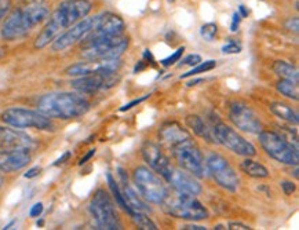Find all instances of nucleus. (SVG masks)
Instances as JSON below:
<instances>
[{
    "instance_id": "nucleus-1",
    "label": "nucleus",
    "mask_w": 299,
    "mask_h": 230,
    "mask_svg": "<svg viewBox=\"0 0 299 230\" xmlns=\"http://www.w3.org/2000/svg\"><path fill=\"white\" fill-rule=\"evenodd\" d=\"M93 4L90 0H65L51 14L49 22L35 40V47L44 48L53 43L61 33L90 14Z\"/></svg>"
},
{
    "instance_id": "nucleus-2",
    "label": "nucleus",
    "mask_w": 299,
    "mask_h": 230,
    "mask_svg": "<svg viewBox=\"0 0 299 230\" xmlns=\"http://www.w3.org/2000/svg\"><path fill=\"white\" fill-rule=\"evenodd\" d=\"M37 109L47 117L68 120L87 113L90 102L76 93H50L39 99Z\"/></svg>"
},
{
    "instance_id": "nucleus-3",
    "label": "nucleus",
    "mask_w": 299,
    "mask_h": 230,
    "mask_svg": "<svg viewBox=\"0 0 299 230\" xmlns=\"http://www.w3.org/2000/svg\"><path fill=\"white\" fill-rule=\"evenodd\" d=\"M49 7L39 1L18 8L4 21L0 31V36L4 40H16L24 38L31 31H33V28L41 24L49 17Z\"/></svg>"
},
{
    "instance_id": "nucleus-4",
    "label": "nucleus",
    "mask_w": 299,
    "mask_h": 230,
    "mask_svg": "<svg viewBox=\"0 0 299 230\" xmlns=\"http://www.w3.org/2000/svg\"><path fill=\"white\" fill-rule=\"evenodd\" d=\"M162 207L166 214L179 218V219L203 221L208 218L207 208L194 196L182 193V192H177L172 194L168 193L162 201Z\"/></svg>"
},
{
    "instance_id": "nucleus-5",
    "label": "nucleus",
    "mask_w": 299,
    "mask_h": 230,
    "mask_svg": "<svg viewBox=\"0 0 299 230\" xmlns=\"http://www.w3.org/2000/svg\"><path fill=\"white\" fill-rule=\"evenodd\" d=\"M89 210L97 223L98 229H121V222L116 212L113 201L104 189H99L94 193L90 201Z\"/></svg>"
},
{
    "instance_id": "nucleus-6",
    "label": "nucleus",
    "mask_w": 299,
    "mask_h": 230,
    "mask_svg": "<svg viewBox=\"0 0 299 230\" xmlns=\"http://www.w3.org/2000/svg\"><path fill=\"white\" fill-rule=\"evenodd\" d=\"M171 151L174 159L177 160L178 166L184 171L193 175L194 178H204L207 175L202 152L190 138L174 145Z\"/></svg>"
},
{
    "instance_id": "nucleus-7",
    "label": "nucleus",
    "mask_w": 299,
    "mask_h": 230,
    "mask_svg": "<svg viewBox=\"0 0 299 230\" xmlns=\"http://www.w3.org/2000/svg\"><path fill=\"white\" fill-rule=\"evenodd\" d=\"M259 142L267 154L277 160L279 163L288 164V166H298V149L291 146L280 134L273 131H261Z\"/></svg>"
},
{
    "instance_id": "nucleus-8",
    "label": "nucleus",
    "mask_w": 299,
    "mask_h": 230,
    "mask_svg": "<svg viewBox=\"0 0 299 230\" xmlns=\"http://www.w3.org/2000/svg\"><path fill=\"white\" fill-rule=\"evenodd\" d=\"M134 183L138 192L146 201L153 204H162V201L168 194L166 185L159 175H156L148 167H138L134 171Z\"/></svg>"
},
{
    "instance_id": "nucleus-9",
    "label": "nucleus",
    "mask_w": 299,
    "mask_h": 230,
    "mask_svg": "<svg viewBox=\"0 0 299 230\" xmlns=\"http://www.w3.org/2000/svg\"><path fill=\"white\" fill-rule=\"evenodd\" d=\"M3 121L14 128H36V130H51L53 123L47 116L40 112L24 109V108H10L1 115Z\"/></svg>"
},
{
    "instance_id": "nucleus-10",
    "label": "nucleus",
    "mask_w": 299,
    "mask_h": 230,
    "mask_svg": "<svg viewBox=\"0 0 299 230\" xmlns=\"http://www.w3.org/2000/svg\"><path fill=\"white\" fill-rule=\"evenodd\" d=\"M129 48V39L123 36H113L108 39L98 40L83 47L81 56L86 59H113Z\"/></svg>"
},
{
    "instance_id": "nucleus-11",
    "label": "nucleus",
    "mask_w": 299,
    "mask_h": 230,
    "mask_svg": "<svg viewBox=\"0 0 299 230\" xmlns=\"http://www.w3.org/2000/svg\"><path fill=\"white\" fill-rule=\"evenodd\" d=\"M214 136L217 143H221L222 146L227 148L229 151L235 152L236 154H240L244 157H252L257 154V149L251 142L244 139L242 135L237 134L232 127L218 121L212 127Z\"/></svg>"
},
{
    "instance_id": "nucleus-12",
    "label": "nucleus",
    "mask_w": 299,
    "mask_h": 230,
    "mask_svg": "<svg viewBox=\"0 0 299 230\" xmlns=\"http://www.w3.org/2000/svg\"><path fill=\"white\" fill-rule=\"evenodd\" d=\"M207 170L219 186L229 192H236L239 188V176L233 167L221 154L212 153L207 159Z\"/></svg>"
},
{
    "instance_id": "nucleus-13",
    "label": "nucleus",
    "mask_w": 299,
    "mask_h": 230,
    "mask_svg": "<svg viewBox=\"0 0 299 230\" xmlns=\"http://www.w3.org/2000/svg\"><path fill=\"white\" fill-rule=\"evenodd\" d=\"M99 17H101V14L89 17V18L84 17L79 22H76L69 29H66L64 33H61L57 39L53 41V50L54 51H64L66 48L72 47L73 44L81 41L94 29V26L99 21Z\"/></svg>"
},
{
    "instance_id": "nucleus-14",
    "label": "nucleus",
    "mask_w": 299,
    "mask_h": 230,
    "mask_svg": "<svg viewBox=\"0 0 299 230\" xmlns=\"http://www.w3.org/2000/svg\"><path fill=\"white\" fill-rule=\"evenodd\" d=\"M124 21L120 17L116 16L113 13H102L99 17V21L94 26V29L81 40L84 43V46L91 44L98 40L108 39V38H113V36H120L124 32Z\"/></svg>"
},
{
    "instance_id": "nucleus-15",
    "label": "nucleus",
    "mask_w": 299,
    "mask_h": 230,
    "mask_svg": "<svg viewBox=\"0 0 299 230\" xmlns=\"http://www.w3.org/2000/svg\"><path fill=\"white\" fill-rule=\"evenodd\" d=\"M120 58L113 59H87L86 62H79L66 69V75L69 76H90V75H111L117 73L121 68Z\"/></svg>"
},
{
    "instance_id": "nucleus-16",
    "label": "nucleus",
    "mask_w": 299,
    "mask_h": 230,
    "mask_svg": "<svg viewBox=\"0 0 299 230\" xmlns=\"http://www.w3.org/2000/svg\"><path fill=\"white\" fill-rule=\"evenodd\" d=\"M229 117L236 127L240 128L244 133L259 134L262 131V123L257 116V113L244 103H232Z\"/></svg>"
},
{
    "instance_id": "nucleus-17",
    "label": "nucleus",
    "mask_w": 299,
    "mask_h": 230,
    "mask_svg": "<svg viewBox=\"0 0 299 230\" xmlns=\"http://www.w3.org/2000/svg\"><path fill=\"white\" fill-rule=\"evenodd\" d=\"M120 81V77L116 76V73L111 75H90V76H81L73 80L72 87L77 93L83 94H93L98 91H105L109 88L114 87Z\"/></svg>"
},
{
    "instance_id": "nucleus-18",
    "label": "nucleus",
    "mask_w": 299,
    "mask_h": 230,
    "mask_svg": "<svg viewBox=\"0 0 299 230\" xmlns=\"http://www.w3.org/2000/svg\"><path fill=\"white\" fill-rule=\"evenodd\" d=\"M163 178L170 183L171 186L177 192L187 193L192 196H197L202 193V185L194 179L193 175H190L186 171H181L174 167H170L166 174L163 175Z\"/></svg>"
},
{
    "instance_id": "nucleus-19",
    "label": "nucleus",
    "mask_w": 299,
    "mask_h": 230,
    "mask_svg": "<svg viewBox=\"0 0 299 230\" xmlns=\"http://www.w3.org/2000/svg\"><path fill=\"white\" fill-rule=\"evenodd\" d=\"M0 142L11 151L29 152L35 148V141L29 135L14 128L0 127Z\"/></svg>"
},
{
    "instance_id": "nucleus-20",
    "label": "nucleus",
    "mask_w": 299,
    "mask_h": 230,
    "mask_svg": "<svg viewBox=\"0 0 299 230\" xmlns=\"http://www.w3.org/2000/svg\"><path fill=\"white\" fill-rule=\"evenodd\" d=\"M31 161V156L25 151H3L0 152V171L14 172L22 170Z\"/></svg>"
},
{
    "instance_id": "nucleus-21",
    "label": "nucleus",
    "mask_w": 299,
    "mask_h": 230,
    "mask_svg": "<svg viewBox=\"0 0 299 230\" xmlns=\"http://www.w3.org/2000/svg\"><path fill=\"white\" fill-rule=\"evenodd\" d=\"M142 154H144V159H145L146 163L152 167V170L159 172L162 176L171 167L168 159L163 153L162 148L159 145H156V143H146L144 149H142Z\"/></svg>"
},
{
    "instance_id": "nucleus-22",
    "label": "nucleus",
    "mask_w": 299,
    "mask_h": 230,
    "mask_svg": "<svg viewBox=\"0 0 299 230\" xmlns=\"http://www.w3.org/2000/svg\"><path fill=\"white\" fill-rule=\"evenodd\" d=\"M187 138H190L189 133L186 131L185 128H182L181 124L175 123V121H170L163 124L162 128L159 130V139L160 142L172 148L174 145L185 141Z\"/></svg>"
},
{
    "instance_id": "nucleus-23",
    "label": "nucleus",
    "mask_w": 299,
    "mask_h": 230,
    "mask_svg": "<svg viewBox=\"0 0 299 230\" xmlns=\"http://www.w3.org/2000/svg\"><path fill=\"white\" fill-rule=\"evenodd\" d=\"M186 126L189 128L193 130V133L197 136H200L203 139H206L207 142L210 143H217L215 141V136H214V131L212 128H210L207 126V123L197 115H189L185 119Z\"/></svg>"
},
{
    "instance_id": "nucleus-24",
    "label": "nucleus",
    "mask_w": 299,
    "mask_h": 230,
    "mask_svg": "<svg viewBox=\"0 0 299 230\" xmlns=\"http://www.w3.org/2000/svg\"><path fill=\"white\" fill-rule=\"evenodd\" d=\"M270 111L273 115H276L277 117H280L284 121L287 123H291V124H298L299 121V116L297 112L294 111L292 108H290L288 105L281 102H273L270 103Z\"/></svg>"
},
{
    "instance_id": "nucleus-25",
    "label": "nucleus",
    "mask_w": 299,
    "mask_h": 230,
    "mask_svg": "<svg viewBox=\"0 0 299 230\" xmlns=\"http://www.w3.org/2000/svg\"><path fill=\"white\" fill-rule=\"evenodd\" d=\"M273 71L281 79L291 80V81L299 83V72L294 65L288 64L285 61H276L275 65H273Z\"/></svg>"
},
{
    "instance_id": "nucleus-26",
    "label": "nucleus",
    "mask_w": 299,
    "mask_h": 230,
    "mask_svg": "<svg viewBox=\"0 0 299 230\" xmlns=\"http://www.w3.org/2000/svg\"><path fill=\"white\" fill-rule=\"evenodd\" d=\"M242 170L252 178H267L269 176V171L265 166L259 164L257 161L251 160L250 157L244 160L242 163Z\"/></svg>"
},
{
    "instance_id": "nucleus-27",
    "label": "nucleus",
    "mask_w": 299,
    "mask_h": 230,
    "mask_svg": "<svg viewBox=\"0 0 299 230\" xmlns=\"http://www.w3.org/2000/svg\"><path fill=\"white\" fill-rule=\"evenodd\" d=\"M277 91L281 94V96H287L290 99H294V101H298L299 99V88L298 83L295 81H291V80H280L277 83Z\"/></svg>"
},
{
    "instance_id": "nucleus-28",
    "label": "nucleus",
    "mask_w": 299,
    "mask_h": 230,
    "mask_svg": "<svg viewBox=\"0 0 299 230\" xmlns=\"http://www.w3.org/2000/svg\"><path fill=\"white\" fill-rule=\"evenodd\" d=\"M106 178H108V185H109V188H111V191H112V194H113L114 200H116V203H117V206H120L127 214H131V210H130V207L127 206V203H126V200H124V197H123V193H121V189L120 186L117 185V182H116V179H114L113 176H112V174L111 172H108L106 174Z\"/></svg>"
},
{
    "instance_id": "nucleus-29",
    "label": "nucleus",
    "mask_w": 299,
    "mask_h": 230,
    "mask_svg": "<svg viewBox=\"0 0 299 230\" xmlns=\"http://www.w3.org/2000/svg\"><path fill=\"white\" fill-rule=\"evenodd\" d=\"M132 222L137 225L139 229L142 230H157V226L156 223L146 215V212H142V211H134L130 214Z\"/></svg>"
},
{
    "instance_id": "nucleus-30",
    "label": "nucleus",
    "mask_w": 299,
    "mask_h": 230,
    "mask_svg": "<svg viewBox=\"0 0 299 230\" xmlns=\"http://www.w3.org/2000/svg\"><path fill=\"white\" fill-rule=\"evenodd\" d=\"M215 66H217V62H215V61H212V59H210V61H206V62H200V64L196 65L192 71H189L187 73L181 75V79H186V77L196 76V75H200V73H204V72L212 71Z\"/></svg>"
},
{
    "instance_id": "nucleus-31",
    "label": "nucleus",
    "mask_w": 299,
    "mask_h": 230,
    "mask_svg": "<svg viewBox=\"0 0 299 230\" xmlns=\"http://www.w3.org/2000/svg\"><path fill=\"white\" fill-rule=\"evenodd\" d=\"M217 32H218V29H217L215 24H206L200 28V35H202L203 39L207 40V41H212Z\"/></svg>"
},
{
    "instance_id": "nucleus-32",
    "label": "nucleus",
    "mask_w": 299,
    "mask_h": 230,
    "mask_svg": "<svg viewBox=\"0 0 299 230\" xmlns=\"http://www.w3.org/2000/svg\"><path fill=\"white\" fill-rule=\"evenodd\" d=\"M283 131L284 134H281V136H283L284 139L287 141V142L290 143L291 146H294L295 149H298V134H297V131H288L287 128L283 127Z\"/></svg>"
},
{
    "instance_id": "nucleus-33",
    "label": "nucleus",
    "mask_w": 299,
    "mask_h": 230,
    "mask_svg": "<svg viewBox=\"0 0 299 230\" xmlns=\"http://www.w3.org/2000/svg\"><path fill=\"white\" fill-rule=\"evenodd\" d=\"M184 50H185L184 47L178 48V50H177V51H175V53H174L172 56H170L168 58H166V59L160 61L163 66H170V65L175 64V62H178L179 58H181V56H182V53H184Z\"/></svg>"
},
{
    "instance_id": "nucleus-34",
    "label": "nucleus",
    "mask_w": 299,
    "mask_h": 230,
    "mask_svg": "<svg viewBox=\"0 0 299 230\" xmlns=\"http://www.w3.org/2000/svg\"><path fill=\"white\" fill-rule=\"evenodd\" d=\"M240 51H242V46L235 41H229L227 44L222 47V53H225V54H239Z\"/></svg>"
},
{
    "instance_id": "nucleus-35",
    "label": "nucleus",
    "mask_w": 299,
    "mask_h": 230,
    "mask_svg": "<svg viewBox=\"0 0 299 230\" xmlns=\"http://www.w3.org/2000/svg\"><path fill=\"white\" fill-rule=\"evenodd\" d=\"M200 62H202V57L197 56V54H192V56L186 57L185 59L181 62V66H196Z\"/></svg>"
},
{
    "instance_id": "nucleus-36",
    "label": "nucleus",
    "mask_w": 299,
    "mask_h": 230,
    "mask_svg": "<svg viewBox=\"0 0 299 230\" xmlns=\"http://www.w3.org/2000/svg\"><path fill=\"white\" fill-rule=\"evenodd\" d=\"M280 186H281V189H283L284 194H287V196H291L292 193L295 192V189H297V185L291 182V181H281V182H280Z\"/></svg>"
},
{
    "instance_id": "nucleus-37",
    "label": "nucleus",
    "mask_w": 299,
    "mask_h": 230,
    "mask_svg": "<svg viewBox=\"0 0 299 230\" xmlns=\"http://www.w3.org/2000/svg\"><path fill=\"white\" fill-rule=\"evenodd\" d=\"M149 96H150V94H146V96H141V98H138V99H134V101H131V102L127 103V105L121 106L120 112H126V111H130V109H132L134 106H137V105H139L141 102H144V101H145V99H148Z\"/></svg>"
},
{
    "instance_id": "nucleus-38",
    "label": "nucleus",
    "mask_w": 299,
    "mask_h": 230,
    "mask_svg": "<svg viewBox=\"0 0 299 230\" xmlns=\"http://www.w3.org/2000/svg\"><path fill=\"white\" fill-rule=\"evenodd\" d=\"M11 8V0H0V21L7 16Z\"/></svg>"
},
{
    "instance_id": "nucleus-39",
    "label": "nucleus",
    "mask_w": 299,
    "mask_h": 230,
    "mask_svg": "<svg viewBox=\"0 0 299 230\" xmlns=\"http://www.w3.org/2000/svg\"><path fill=\"white\" fill-rule=\"evenodd\" d=\"M285 28L288 29V31H291V32H298L299 29V21L298 18L295 17V18H290L287 22H285Z\"/></svg>"
},
{
    "instance_id": "nucleus-40",
    "label": "nucleus",
    "mask_w": 299,
    "mask_h": 230,
    "mask_svg": "<svg viewBox=\"0 0 299 230\" xmlns=\"http://www.w3.org/2000/svg\"><path fill=\"white\" fill-rule=\"evenodd\" d=\"M41 212H43V204H41V203H36V204L31 208L29 215H31L32 218H36V216H40Z\"/></svg>"
},
{
    "instance_id": "nucleus-41",
    "label": "nucleus",
    "mask_w": 299,
    "mask_h": 230,
    "mask_svg": "<svg viewBox=\"0 0 299 230\" xmlns=\"http://www.w3.org/2000/svg\"><path fill=\"white\" fill-rule=\"evenodd\" d=\"M227 229H230V230H250L251 228H250V226H247V225H244V223L230 222V223H229V228H227Z\"/></svg>"
},
{
    "instance_id": "nucleus-42",
    "label": "nucleus",
    "mask_w": 299,
    "mask_h": 230,
    "mask_svg": "<svg viewBox=\"0 0 299 230\" xmlns=\"http://www.w3.org/2000/svg\"><path fill=\"white\" fill-rule=\"evenodd\" d=\"M240 21H242V16H240L239 13H235V14H233L232 26H230V31H232V32H236V31L239 29V24H240Z\"/></svg>"
},
{
    "instance_id": "nucleus-43",
    "label": "nucleus",
    "mask_w": 299,
    "mask_h": 230,
    "mask_svg": "<svg viewBox=\"0 0 299 230\" xmlns=\"http://www.w3.org/2000/svg\"><path fill=\"white\" fill-rule=\"evenodd\" d=\"M39 172H40V167H33V168H31L28 172H25L24 176L25 178H33V176L39 175Z\"/></svg>"
},
{
    "instance_id": "nucleus-44",
    "label": "nucleus",
    "mask_w": 299,
    "mask_h": 230,
    "mask_svg": "<svg viewBox=\"0 0 299 230\" xmlns=\"http://www.w3.org/2000/svg\"><path fill=\"white\" fill-rule=\"evenodd\" d=\"M69 157H71V152H66V153H64V154H62V156H61V157H59V159H58L57 161H56V163H54V166H59V164H64L65 161L69 159Z\"/></svg>"
},
{
    "instance_id": "nucleus-45",
    "label": "nucleus",
    "mask_w": 299,
    "mask_h": 230,
    "mask_svg": "<svg viewBox=\"0 0 299 230\" xmlns=\"http://www.w3.org/2000/svg\"><path fill=\"white\" fill-rule=\"evenodd\" d=\"M181 229H184V230H207V228H204V226H200V225H185V226H182Z\"/></svg>"
},
{
    "instance_id": "nucleus-46",
    "label": "nucleus",
    "mask_w": 299,
    "mask_h": 230,
    "mask_svg": "<svg viewBox=\"0 0 299 230\" xmlns=\"http://www.w3.org/2000/svg\"><path fill=\"white\" fill-rule=\"evenodd\" d=\"M94 153H95V149H93V151H90L89 153H87V154H86V156H84V157H83V159L80 160V163H79V164H84V163H87V160H90L91 159V157H93V156H94Z\"/></svg>"
},
{
    "instance_id": "nucleus-47",
    "label": "nucleus",
    "mask_w": 299,
    "mask_h": 230,
    "mask_svg": "<svg viewBox=\"0 0 299 230\" xmlns=\"http://www.w3.org/2000/svg\"><path fill=\"white\" fill-rule=\"evenodd\" d=\"M239 10H240V13H242V16L243 17H247L248 16V14H250V10H247V8H245V6H239Z\"/></svg>"
},
{
    "instance_id": "nucleus-48",
    "label": "nucleus",
    "mask_w": 299,
    "mask_h": 230,
    "mask_svg": "<svg viewBox=\"0 0 299 230\" xmlns=\"http://www.w3.org/2000/svg\"><path fill=\"white\" fill-rule=\"evenodd\" d=\"M203 80L202 79H199V80H193V81H189V83H187V86H189V87H192V86H196V84H197V83H202Z\"/></svg>"
},
{
    "instance_id": "nucleus-49",
    "label": "nucleus",
    "mask_w": 299,
    "mask_h": 230,
    "mask_svg": "<svg viewBox=\"0 0 299 230\" xmlns=\"http://www.w3.org/2000/svg\"><path fill=\"white\" fill-rule=\"evenodd\" d=\"M1 185H3V178L0 176V188H1Z\"/></svg>"
},
{
    "instance_id": "nucleus-50",
    "label": "nucleus",
    "mask_w": 299,
    "mask_h": 230,
    "mask_svg": "<svg viewBox=\"0 0 299 230\" xmlns=\"http://www.w3.org/2000/svg\"><path fill=\"white\" fill-rule=\"evenodd\" d=\"M167 1H170V3H172V1H174V0H167Z\"/></svg>"
}]
</instances>
